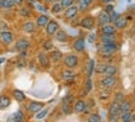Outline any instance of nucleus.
I'll list each match as a JSON object with an SVG mask.
<instances>
[{
	"mask_svg": "<svg viewBox=\"0 0 135 122\" xmlns=\"http://www.w3.org/2000/svg\"><path fill=\"white\" fill-rule=\"evenodd\" d=\"M108 115L110 116V115H115V116H118L120 117V111H119V102L115 101L112 102L110 105H109V109H108Z\"/></svg>",
	"mask_w": 135,
	"mask_h": 122,
	"instance_id": "nucleus-14",
	"label": "nucleus"
},
{
	"mask_svg": "<svg viewBox=\"0 0 135 122\" xmlns=\"http://www.w3.org/2000/svg\"><path fill=\"white\" fill-rule=\"evenodd\" d=\"M30 46V41L26 40V38H20L19 41H16V43H15V49L21 52V51H26V49L29 48Z\"/></svg>",
	"mask_w": 135,
	"mask_h": 122,
	"instance_id": "nucleus-10",
	"label": "nucleus"
},
{
	"mask_svg": "<svg viewBox=\"0 0 135 122\" xmlns=\"http://www.w3.org/2000/svg\"><path fill=\"white\" fill-rule=\"evenodd\" d=\"M5 30H8V26L5 22H0V31H5Z\"/></svg>",
	"mask_w": 135,
	"mask_h": 122,
	"instance_id": "nucleus-46",
	"label": "nucleus"
},
{
	"mask_svg": "<svg viewBox=\"0 0 135 122\" xmlns=\"http://www.w3.org/2000/svg\"><path fill=\"white\" fill-rule=\"evenodd\" d=\"M88 121L89 122H100L102 121V117H100L98 114H90L89 117H88Z\"/></svg>",
	"mask_w": 135,
	"mask_h": 122,
	"instance_id": "nucleus-33",
	"label": "nucleus"
},
{
	"mask_svg": "<svg viewBox=\"0 0 135 122\" xmlns=\"http://www.w3.org/2000/svg\"><path fill=\"white\" fill-rule=\"evenodd\" d=\"M61 78L63 79V80H66V81H71V80H73L74 78H76V73H74L72 69L68 68L67 70H63V72H62Z\"/></svg>",
	"mask_w": 135,
	"mask_h": 122,
	"instance_id": "nucleus-17",
	"label": "nucleus"
},
{
	"mask_svg": "<svg viewBox=\"0 0 135 122\" xmlns=\"http://www.w3.org/2000/svg\"><path fill=\"white\" fill-rule=\"evenodd\" d=\"M109 41H115V35H104V33H102L100 42H109Z\"/></svg>",
	"mask_w": 135,
	"mask_h": 122,
	"instance_id": "nucleus-31",
	"label": "nucleus"
},
{
	"mask_svg": "<svg viewBox=\"0 0 135 122\" xmlns=\"http://www.w3.org/2000/svg\"><path fill=\"white\" fill-rule=\"evenodd\" d=\"M14 1H15V4H21L24 0H14Z\"/></svg>",
	"mask_w": 135,
	"mask_h": 122,
	"instance_id": "nucleus-51",
	"label": "nucleus"
},
{
	"mask_svg": "<svg viewBox=\"0 0 135 122\" xmlns=\"http://www.w3.org/2000/svg\"><path fill=\"white\" fill-rule=\"evenodd\" d=\"M105 67H107V64H98L95 68H94V70H95V73L97 74H103L104 73V69H105Z\"/></svg>",
	"mask_w": 135,
	"mask_h": 122,
	"instance_id": "nucleus-36",
	"label": "nucleus"
},
{
	"mask_svg": "<svg viewBox=\"0 0 135 122\" xmlns=\"http://www.w3.org/2000/svg\"><path fill=\"white\" fill-rule=\"evenodd\" d=\"M113 10H114V5H112V3H109V4L105 6V10H104V11L109 14V12H112Z\"/></svg>",
	"mask_w": 135,
	"mask_h": 122,
	"instance_id": "nucleus-44",
	"label": "nucleus"
},
{
	"mask_svg": "<svg viewBox=\"0 0 135 122\" xmlns=\"http://www.w3.org/2000/svg\"><path fill=\"white\" fill-rule=\"evenodd\" d=\"M117 73H118V69H117V67H115V65H113V64H107L103 75H104V77H114Z\"/></svg>",
	"mask_w": 135,
	"mask_h": 122,
	"instance_id": "nucleus-16",
	"label": "nucleus"
},
{
	"mask_svg": "<svg viewBox=\"0 0 135 122\" xmlns=\"http://www.w3.org/2000/svg\"><path fill=\"white\" fill-rule=\"evenodd\" d=\"M20 15L21 16H30V15H31V11L29 10V8H21Z\"/></svg>",
	"mask_w": 135,
	"mask_h": 122,
	"instance_id": "nucleus-40",
	"label": "nucleus"
},
{
	"mask_svg": "<svg viewBox=\"0 0 135 122\" xmlns=\"http://www.w3.org/2000/svg\"><path fill=\"white\" fill-rule=\"evenodd\" d=\"M119 46L115 41H109V42H102L98 47V52L103 58H110L114 56V53L118 51Z\"/></svg>",
	"mask_w": 135,
	"mask_h": 122,
	"instance_id": "nucleus-1",
	"label": "nucleus"
},
{
	"mask_svg": "<svg viewBox=\"0 0 135 122\" xmlns=\"http://www.w3.org/2000/svg\"><path fill=\"white\" fill-rule=\"evenodd\" d=\"M47 1H51V0H47Z\"/></svg>",
	"mask_w": 135,
	"mask_h": 122,
	"instance_id": "nucleus-57",
	"label": "nucleus"
},
{
	"mask_svg": "<svg viewBox=\"0 0 135 122\" xmlns=\"http://www.w3.org/2000/svg\"><path fill=\"white\" fill-rule=\"evenodd\" d=\"M24 120V116H22V112L21 111H17L14 114V117H12V121H22Z\"/></svg>",
	"mask_w": 135,
	"mask_h": 122,
	"instance_id": "nucleus-38",
	"label": "nucleus"
},
{
	"mask_svg": "<svg viewBox=\"0 0 135 122\" xmlns=\"http://www.w3.org/2000/svg\"><path fill=\"white\" fill-rule=\"evenodd\" d=\"M72 47H73L76 52H83L84 48H86V40L83 37H78L77 40H74Z\"/></svg>",
	"mask_w": 135,
	"mask_h": 122,
	"instance_id": "nucleus-7",
	"label": "nucleus"
},
{
	"mask_svg": "<svg viewBox=\"0 0 135 122\" xmlns=\"http://www.w3.org/2000/svg\"><path fill=\"white\" fill-rule=\"evenodd\" d=\"M42 107H44V104H42V102L31 101L29 105H27V110H29L30 112H32V114H37V112L41 110Z\"/></svg>",
	"mask_w": 135,
	"mask_h": 122,
	"instance_id": "nucleus-11",
	"label": "nucleus"
},
{
	"mask_svg": "<svg viewBox=\"0 0 135 122\" xmlns=\"http://www.w3.org/2000/svg\"><path fill=\"white\" fill-rule=\"evenodd\" d=\"M78 11H82V12H84V11H87L88 10V8H89V5L87 4L86 1H83V0H78Z\"/></svg>",
	"mask_w": 135,
	"mask_h": 122,
	"instance_id": "nucleus-28",
	"label": "nucleus"
},
{
	"mask_svg": "<svg viewBox=\"0 0 135 122\" xmlns=\"http://www.w3.org/2000/svg\"><path fill=\"white\" fill-rule=\"evenodd\" d=\"M61 111H62V112H63L65 115H71V114H72V106H71L70 102L63 101V100H62Z\"/></svg>",
	"mask_w": 135,
	"mask_h": 122,
	"instance_id": "nucleus-25",
	"label": "nucleus"
},
{
	"mask_svg": "<svg viewBox=\"0 0 135 122\" xmlns=\"http://www.w3.org/2000/svg\"><path fill=\"white\" fill-rule=\"evenodd\" d=\"M88 41H89L90 43H93L94 41H95V35H94V33H90L89 37H88Z\"/></svg>",
	"mask_w": 135,
	"mask_h": 122,
	"instance_id": "nucleus-47",
	"label": "nucleus"
},
{
	"mask_svg": "<svg viewBox=\"0 0 135 122\" xmlns=\"http://www.w3.org/2000/svg\"><path fill=\"white\" fill-rule=\"evenodd\" d=\"M11 104L10 101V98L6 96V95H1L0 96V109H5V107H9Z\"/></svg>",
	"mask_w": 135,
	"mask_h": 122,
	"instance_id": "nucleus-26",
	"label": "nucleus"
},
{
	"mask_svg": "<svg viewBox=\"0 0 135 122\" xmlns=\"http://www.w3.org/2000/svg\"><path fill=\"white\" fill-rule=\"evenodd\" d=\"M87 110V104L83 100H78L76 104H74V112L77 114H82Z\"/></svg>",
	"mask_w": 135,
	"mask_h": 122,
	"instance_id": "nucleus-19",
	"label": "nucleus"
},
{
	"mask_svg": "<svg viewBox=\"0 0 135 122\" xmlns=\"http://www.w3.org/2000/svg\"><path fill=\"white\" fill-rule=\"evenodd\" d=\"M77 14H78L77 5H71V6H68L67 10L65 11V17L68 19V20H72V19H74V17L77 16Z\"/></svg>",
	"mask_w": 135,
	"mask_h": 122,
	"instance_id": "nucleus-8",
	"label": "nucleus"
},
{
	"mask_svg": "<svg viewBox=\"0 0 135 122\" xmlns=\"http://www.w3.org/2000/svg\"><path fill=\"white\" fill-rule=\"evenodd\" d=\"M78 57L76 54H67L65 58H63V63L67 68H70V69H73L78 65Z\"/></svg>",
	"mask_w": 135,
	"mask_h": 122,
	"instance_id": "nucleus-2",
	"label": "nucleus"
},
{
	"mask_svg": "<svg viewBox=\"0 0 135 122\" xmlns=\"http://www.w3.org/2000/svg\"><path fill=\"white\" fill-rule=\"evenodd\" d=\"M100 85L105 89H110V88H114L117 85V78L114 77H104L100 80Z\"/></svg>",
	"mask_w": 135,
	"mask_h": 122,
	"instance_id": "nucleus-3",
	"label": "nucleus"
},
{
	"mask_svg": "<svg viewBox=\"0 0 135 122\" xmlns=\"http://www.w3.org/2000/svg\"><path fill=\"white\" fill-rule=\"evenodd\" d=\"M97 22H98V26L102 27L104 25L109 24V14L105 11H102L98 14V17H97Z\"/></svg>",
	"mask_w": 135,
	"mask_h": 122,
	"instance_id": "nucleus-9",
	"label": "nucleus"
},
{
	"mask_svg": "<svg viewBox=\"0 0 135 122\" xmlns=\"http://www.w3.org/2000/svg\"><path fill=\"white\" fill-rule=\"evenodd\" d=\"M62 57H63V54H62L61 51H57V49L52 51V49H51V53H50V59H51L52 62H58V61H61Z\"/></svg>",
	"mask_w": 135,
	"mask_h": 122,
	"instance_id": "nucleus-23",
	"label": "nucleus"
},
{
	"mask_svg": "<svg viewBox=\"0 0 135 122\" xmlns=\"http://www.w3.org/2000/svg\"><path fill=\"white\" fill-rule=\"evenodd\" d=\"M60 3H61L62 8H68L71 5H73V0H60Z\"/></svg>",
	"mask_w": 135,
	"mask_h": 122,
	"instance_id": "nucleus-39",
	"label": "nucleus"
},
{
	"mask_svg": "<svg viewBox=\"0 0 135 122\" xmlns=\"http://www.w3.org/2000/svg\"><path fill=\"white\" fill-rule=\"evenodd\" d=\"M123 100H124V95H123V93H117V98H115V101L122 102Z\"/></svg>",
	"mask_w": 135,
	"mask_h": 122,
	"instance_id": "nucleus-43",
	"label": "nucleus"
},
{
	"mask_svg": "<svg viewBox=\"0 0 135 122\" xmlns=\"http://www.w3.org/2000/svg\"><path fill=\"white\" fill-rule=\"evenodd\" d=\"M22 30H24L25 32L31 33L36 30V25H35V22H32V21H26V22L22 25Z\"/></svg>",
	"mask_w": 135,
	"mask_h": 122,
	"instance_id": "nucleus-24",
	"label": "nucleus"
},
{
	"mask_svg": "<svg viewBox=\"0 0 135 122\" xmlns=\"http://www.w3.org/2000/svg\"><path fill=\"white\" fill-rule=\"evenodd\" d=\"M49 21H50V17L47 16V15H45V14H42V15H40V16L36 19V26H38V27H45Z\"/></svg>",
	"mask_w": 135,
	"mask_h": 122,
	"instance_id": "nucleus-20",
	"label": "nucleus"
},
{
	"mask_svg": "<svg viewBox=\"0 0 135 122\" xmlns=\"http://www.w3.org/2000/svg\"><path fill=\"white\" fill-rule=\"evenodd\" d=\"M55 37H56V40L58 41V42H67V40H68V35L63 31V30H57V32L55 33Z\"/></svg>",
	"mask_w": 135,
	"mask_h": 122,
	"instance_id": "nucleus-22",
	"label": "nucleus"
},
{
	"mask_svg": "<svg viewBox=\"0 0 135 122\" xmlns=\"http://www.w3.org/2000/svg\"><path fill=\"white\" fill-rule=\"evenodd\" d=\"M37 58H38V63L41 64V67H44V68H49L50 67V57L45 52H40Z\"/></svg>",
	"mask_w": 135,
	"mask_h": 122,
	"instance_id": "nucleus-12",
	"label": "nucleus"
},
{
	"mask_svg": "<svg viewBox=\"0 0 135 122\" xmlns=\"http://www.w3.org/2000/svg\"><path fill=\"white\" fill-rule=\"evenodd\" d=\"M33 8H36L37 10H40V11H42V12H46V11H47V8H46V6H44L42 4H40V3H36Z\"/></svg>",
	"mask_w": 135,
	"mask_h": 122,
	"instance_id": "nucleus-41",
	"label": "nucleus"
},
{
	"mask_svg": "<svg viewBox=\"0 0 135 122\" xmlns=\"http://www.w3.org/2000/svg\"><path fill=\"white\" fill-rule=\"evenodd\" d=\"M62 5H61V3L60 1H53V5H52V12L53 14H58V12H61L62 11Z\"/></svg>",
	"mask_w": 135,
	"mask_h": 122,
	"instance_id": "nucleus-29",
	"label": "nucleus"
},
{
	"mask_svg": "<svg viewBox=\"0 0 135 122\" xmlns=\"http://www.w3.org/2000/svg\"><path fill=\"white\" fill-rule=\"evenodd\" d=\"M51 1H60V0H51Z\"/></svg>",
	"mask_w": 135,
	"mask_h": 122,
	"instance_id": "nucleus-55",
	"label": "nucleus"
},
{
	"mask_svg": "<svg viewBox=\"0 0 135 122\" xmlns=\"http://www.w3.org/2000/svg\"><path fill=\"white\" fill-rule=\"evenodd\" d=\"M79 25L82 26L83 29L92 30L94 27V25H95V21H94V19L92 16H86V17H83L82 20H81Z\"/></svg>",
	"mask_w": 135,
	"mask_h": 122,
	"instance_id": "nucleus-6",
	"label": "nucleus"
},
{
	"mask_svg": "<svg viewBox=\"0 0 135 122\" xmlns=\"http://www.w3.org/2000/svg\"><path fill=\"white\" fill-rule=\"evenodd\" d=\"M0 40H1V42L4 45H10V43H12V41H14V35L9 30L0 31Z\"/></svg>",
	"mask_w": 135,
	"mask_h": 122,
	"instance_id": "nucleus-4",
	"label": "nucleus"
},
{
	"mask_svg": "<svg viewBox=\"0 0 135 122\" xmlns=\"http://www.w3.org/2000/svg\"><path fill=\"white\" fill-rule=\"evenodd\" d=\"M5 62V58H0V64H1V63H4Z\"/></svg>",
	"mask_w": 135,
	"mask_h": 122,
	"instance_id": "nucleus-54",
	"label": "nucleus"
},
{
	"mask_svg": "<svg viewBox=\"0 0 135 122\" xmlns=\"http://www.w3.org/2000/svg\"><path fill=\"white\" fill-rule=\"evenodd\" d=\"M14 6H15L14 0H4V3H3V9H12Z\"/></svg>",
	"mask_w": 135,
	"mask_h": 122,
	"instance_id": "nucleus-32",
	"label": "nucleus"
},
{
	"mask_svg": "<svg viewBox=\"0 0 135 122\" xmlns=\"http://www.w3.org/2000/svg\"><path fill=\"white\" fill-rule=\"evenodd\" d=\"M113 24H114V27L117 30H122V29H124V27L128 25V19L120 15V16H119L118 19L113 22Z\"/></svg>",
	"mask_w": 135,
	"mask_h": 122,
	"instance_id": "nucleus-15",
	"label": "nucleus"
},
{
	"mask_svg": "<svg viewBox=\"0 0 135 122\" xmlns=\"http://www.w3.org/2000/svg\"><path fill=\"white\" fill-rule=\"evenodd\" d=\"M131 121H135V114H131Z\"/></svg>",
	"mask_w": 135,
	"mask_h": 122,
	"instance_id": "nucleus-52",
	"label": "nucleus"
},
{
	"mask_svg": "<svg viewBox=\"0 0 135 122\" xmlns=\"http://www.w3.org/2000/svg\"><path fill=\"white\" fill-rule=\"evenodd\" d=\"M133 110V105H131L130 101H127V100H123L122 102H119V111H120V115L124 114V112H129V111Z\"/></svg>",
	"mask_w": 135,
	"mask_h": 122,
	"instance_id": "nucleus-13",
	"label": "nucleus"
},
{
	"mask_svg": "<svg viewBox=\"0 0 135 122\" xmlns=\"http://www.w3.org/2000/svg\"><path fill=\"white\" fill-rule=\"evenodd\" d=\"M100 31L104 35H115L117 33V29L113 25H104V26L100 27Z\"/></svg>",
	"mask_w": 135,
	"mask_h": 122,
	"instance_id": "nucleus-21",
	"label": "nucleus"
},
{
	"mask_svg": "<svg viewBox=\"0 0 135 122\" xmlns=\"http://www.w3.org/2000/svg\"><path fill=\"white\" fill-rule=\"evenodd\" d=\"M63 101H67V102H70V104H72V101H73V96H72V95H67V96L63 98Z\"/></svg>",
	"mask_w": 135,
	"mask_h": 122,
	"instance_id": "nucleus-45",
	"label": "nucleus"
},
{
	"mask_svg": "<svg viewBox=\"0 0 135 122\" xmlns=\"http://www.w3.org/2000/svg\"><path fill=\"white\" fill-rule=\"evenodd\" d=\"M128 1H129V3H130V1H131V0H128Z\"/></svg>",
	"mask_w": 135,
	"mask_h": 122,
	"instance_id": "nucleus-56",
	"label": "nucleus"
},
{
	"mask_svg": "<svg viewBox=\"0 0 135 122\" xmlns=\"http://www.w3.org/2000/svg\"><path fill=\"white\" fill-rule=\"evenodd\" d=\"M119 16H120V14H118L117 11H114V10H113L112 12H109V22H114V21L117 20Z\"/></svg>",
	"mask_w": 135,
	"mask_h": 122,
	"instance_id": "nucleus-35",
	"label": "nucleus"
},
{
	"mask_svg": "<svg viewBox=\"0 0 135 122\" xmlns=\"http://www.w3.org/2000/svg\"><path fill=\"white\" fill-rule=\"evenodd\" d=\"M83 1H86V3H87L88 5H89V6L92 5V3H93V0H83Z\"/></svg>",
	"mask_w": 135,
	"mask_h": 122,
	"instance_id": "nucleus-50",
	"label": "nucleus"
},
{
	"mask_svg": "<svg viewBox=\"0 0 135 122\" xmlns=\"http://www.w3.org/2000/svg\"><path fill=\"white\" fill-rule=\"evenodd\" d=\"M94 68H95V61L94 59H90L89 63H88V72H87V75L88 78H92L94 73Z\"/></svg>",
	"mask_w": 135,
	"mask_h": 122,
	"instance_id": "nucleus-27",
	"label": "nucleus"
},
{
	"mask_svg": "<svg viewBox=\"0 0 135 122\" xmlns=\"http://www.w3.org/2000/svg\"><path fill=\"white\" fill-rule=\"evenodd\" d=\"M53 48V43L51 40H47L44 42V49H46V51H51V49Z\"/></svg>",
	"mask_w": 135,
	"mask_h": 122,
	"instance_id": "nucleus-37",
	"label": "nucleus"
},
{
	"mask_svg": "<svg viewBox=\"0 0 135 122\" xmlns=\"http://www.w3.org/2000/svg\"><path fill=\"white\" fill-rule=\"evenodd\" d=\"M58 30V24L57 21L55 20H50L46 25V33L49 35V36H55V33L57 32Z\"/></svg>",
	"mask_w": 135,
	"mask_h": 122,
	"instance_id": "nucleus-5",
	"label": "nucleus"
},
{
	"mask_svg": "<svg viewBox=\"0 0 135 122\" xmlns=\"http://www.w3.org/2000/svg\"><path fill=\"white\" fill-rule=\"evenodd\" d=\"M3 3H4V0H0V9H3Z\"/></svg>",
	"mask_w": 135,
	"mask_h": 122,
	"instance_id": "nucleus-53",
	"label": "nucleus"
},
{
	"mask_svg": "<svg viewBox=\"0 0 135 122\" xmlns=\"http://www.w3.org/2000/svg\"><path fill=\"white\" fill-rule=\"evenodd\" d=\"M102 3H105V4H109V3H113V1H115V0H100Z\"/></svg>",
	"mask_w": 135,
	"mask_h": 122,
	"instance_id": "nucleus-49",
	"label": "nucleus"
},
{
	"mask_svg": "<svg viewBox=\"0 0 135 122\" xmlns=\"http://www.w3.org/2000/svg\"><path fill=\"white\" fill-rule=\"evenodd\" d=\"M92 84H93V83H92V79L88 78V79H87V83H86V91H89V90L92 89Z\"/></svg>",
	"mask_w": 135,
	"mask_h": 122,
	"instance_id": "nucleus-42",
	"label": "nucleus"
},
{
	"mask_svg": "<svg viewBox=\"0 0 135 122\" xmlns=\"http://www.w3.org/2000/svg\"><path fill=\"white\" fill-rule=\"evenodd\" d=\"M47 114H49V109H44V107H42L41 110H40L38 112H37L36 118H37V120H41V118H44Z\"/></svg>",
	"mask_w": 135,
	"mask_h": 122,
	"instance_id": "nucleus-34",
	"label": "nucleus"
},
{
	"mask_svg": "<svg viewBox=\"0 0 135 122\" xmlns=\"http://www.w3.org/2000/svg\"><path fill=\"white\" fill-rule=\"evenodd\" d=\"M27 3H29L31 6H35V4H36L37 1H36V0H27Z\"/></svg>",
	"mask_w": 135,
	"mask_h": 122,
	"instance_id": "nucleus-48",
	"label": "nucleus"
},
{
	"mask_svg": "<svg viewBox=\"0 0 135 122\" xmlns=\"http://www.w3.org/2000/svg\"><path fill=\"white\" fill-rule=\"evenodd\" d=\"M119 120H120V121H124V122H130L131 121V111L122 114L120 117H119Z\"/></svg>",
	"mask_w": 135,
	"mask_h": 122,
	"instance_id": "nucleus-30",
	"label": "nucleus"
},
{
	"mask_svg": "<svg viewBox=\"0 0 135 122\" xmlns=\"http://www.w3.org/2000/svg\"><path fill=\"white\" fill-rule=\"evenodd\" d=\"M12 96H14V99H15L17 102H24L25 100H26V95H25V93L24 91H21V90H19V89H15L14 91H12Z\"/></svg>",
	"mask_w": 135,
	"mask_h": 122,
	"instance_id": "nucleus-18",
	"label": "nucleus"
}]
</instances>
